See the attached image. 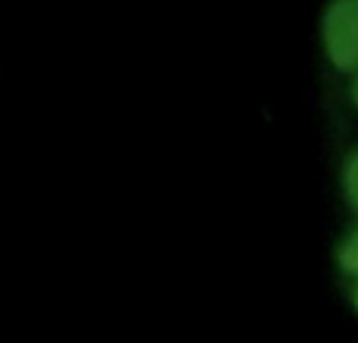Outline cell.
<instances>
[{
	"label": "cell",
	"instance_id": "obj_1",
	"mask_svg": "<svg viewBox=\"0 0 358 343\" xmlns=\"http://www.w3.org/2000/svg\"><path fill=\"white\" fill-rule=\"evenodd\" d=\"M324 44L336 69H358V0H334L324 19Z\"/></svg>",
	"mask_w": 358,
	"mask_h": 343
},
{
	"label": "cell",
	"instance_id": "obj_5",
	"mask_svg": "<svg viewBox=\"0 0 358 343\" xmlns=\"http://www.w3.org/2000/svg\"><path fill=\"white\" fill-rule=\"evenodd\" d=\"M355 306H358V287H355Z\"/></svg>",
	"mask_w": 358,
	"mask_h": 343
},
{
	"label": "cell",
	"instance_id": "obj_4",
	"mask_svg": "<svg viewBox=\"0 0 358 343\" xmlns=\"http://www.w3.org/2000/svg\"><path fill=\"white\" fill-rule=\"evenodd\" d=\"M358 73V69H355ZM352 101H355V107H358V76H355V82H352Z\"/></svg>",
	"mask_w": 358,
	"mask_h": 343
},
{
	"label": "cell",
	"instance_id": "obj_2",
	"mask_svg": "<svg viewBox=\"0 0 358 343\" xmlns=\"http://www.w3.org/2000/svg\"><path fill=\"white\" fill-rule=\"evenodd\" d=\"M343 189H346L349 205L358 211V151L346 158V167H343Z\"/></svg>",
	"mask_w": 358,
	"mask_h": 343
},
{
	"label": "cell",
	"instance_id": "obj_3",
	"mask_svg": "<svg viewBox=\"0 0 358 343\" xmlns=\"http://www.w3.org/2000/svg\"><path fill=\"white\" fill-rule=\"evenodd\" d=\"M340 265H343V271H346V274L358 277V230H352V237L343 243V249H340Z\"/></svg>",
	"mask_w": 358,
	"mask_h": 343
}]
</instances>
